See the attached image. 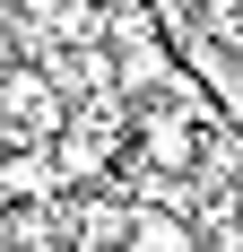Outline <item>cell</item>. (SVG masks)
Returning <instances> with one entry per match:
<instances>
[{
    "label": "cell",
    "instance_id": "obj_4",
    "mask_svg": "<svg viewBox=\"0 0 243 252\" xmlns=\"http://www.w3.org/2000/svg\"><path fill=\"white\" fill-rule=\"evenodd\" d=\"M122 252H130V244H122Z\"/></svg>",
    "mask_w": 243,
    "mask_h": 252
},
{
    "label": "cell",
    "instance_id": "obj_1",
    "mask_svg": "<svg viewBox=\"0 0 243 252\" xmlns=\"http://www.w3.org/2000/svg\"><path fill=\"white\" fill-rule=\"evenodd\" d=\"M139 165H156V174H191V165H200V130L182 122L174 104L139 122Z\"/></svg>",
    "mask_w": 243,
    "mask_h": 252
},
{
    "label": "cell",
    "instance_id": "obj_2",
    "mask_svg": "<svg viewBox=\"0 0 243 252\" xmlns=\"http://www.w3.org/2000/svg\"><path fill=\"white\" fill-rule=\"evenodd\" d=\"M130 252H200V226L182 209H130Z\"/></svg>",
    "mask_w": 243,
    "mask_h": 252
},
{
    "label": "cell",
    "instance_id": "obj_3",
    "mask_svg": "<svg viewBox=\"0 0 243 252\" xmlns=\"http://www.w3.org/2000/svg\"><path fill=\"white\" fill-rule=\"evenodd\" d=\"M0 70H9V26H0Z\"/></svg>",
    "mask_w": 243,
    "mask_h": 252
}]
</instances>
